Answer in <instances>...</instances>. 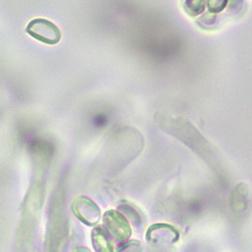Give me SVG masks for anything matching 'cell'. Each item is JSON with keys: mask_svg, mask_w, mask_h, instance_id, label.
I'll return each mask as SVG.
<instances>
[{"mask_svg": "<svg viewBox=\"0 0 252 252\" xmlns=\"http://www.w3.org/2000/svg\"><path fill=\"white\" fill-rule=\"evenodd\" d=\"M72 210L75 216L86 225H96L101 219V211L97 204L87 197H79L74 200Z\"/></svg>", "mask_w": 252, "mask_h": 252, "instance_id": "obj_4", "label": "cell"}, {"mask_svg": "<svg viewBox=\"0 0 252 252\" xmlns=\"http://www.w3.org/2000/svg\"><path fill=\"white\" fill-rule=\"evenodd\" d=\"M27 32L40 43L54 46L62 38L60 29L52 22L45 18H35L27 27Z\"/></svg>", "mask_w": 252, "mask_h": 252, "instance_id": "obj_2", "label": "cell"}, {"mask_svg": "<svg viewBox=\"0 0 252 252\" xmlns=\"http://www.w3.org/2000/svg\"><path fill=\"white\" fill-rule=\"evenodd\" d=\"M146 241L154 247H167L175 244L180 237L176 227L170 224H154L146 231Z\"/></svg>", "mask_w": 252, "mask_h": 252, "instance_id": "obj_3", "label": "cell"}, {"mask_svg": "<svg viewBox=\"0 0 252 252\" xmlns=\"http://www.w3.org/2000/svg\"><path fill=\"white\" fill-rule=\"evenodd\" d=\"M119 209L123 212V214L125 216H127L130 218V220L136 225V224H141V213L140 211L132 206L131 204H127V203H124L122 205L119 206Z\"/></svg>", "mask_w": 252, "mask_h": 252, "instance_id": "obj_7", "label": "cell"}, {"mask_svg": "<svg viewBox=\"0 0 252 252\" xmlns=\"http://www.w3.org/2000/svg\"><path fill=\"white\" fill-rule=\"evenodd\" d=\"M229 0H207V7L210 12L212 13H219L223 11Z\"/></svg>", "mask_w": 252, "mask_h": 252, "instance_id": "obj_8", "label": "cell"}, {"mask_svg": "<svg viewBox=\"0 0 252 252\" xmlns=\"http://www.w3.org/2000/svg\"><path fill=\"white\" fill-rule=\"evenodd\" d=\"M113 240L103 226L96 227L92 231V243L96 251L109 252L114 250Z\"/></svg>", "mask_w": 252, "mask_h": 252, "instance_id": "obj_5", "label": "cell"}, {"mask_svg": "<svg viewBox=\"0 0 252 252\" xmlns=\"http://www.w3.org/2000/svg\"><path fill=\"white\" fill-rule=\"evenodd\" d=\"M206 0H185L184 11L191 17H197L202 14L206 8Z\"/></svg>", "mask_w": 252, "mask_h": 252, "instance_id": "obj_6", "label": "cell"}, {"mask_svg": "<svg viewBox=\"0 0 252 252\" xmlns=\"http://www.w3.org/2000/svg\"><path fill=\"white\" fill-rule=\"evenodd\" d=\"M102 221L103 228L106 230L115 243L121 246L129 240L132 229L123 213L116 210H109L104 213Z\"/></svg>", "mask_w": 252, "mask_h": 252, "instance_id": "obj_1", "label": "cell"}]
</instances>
